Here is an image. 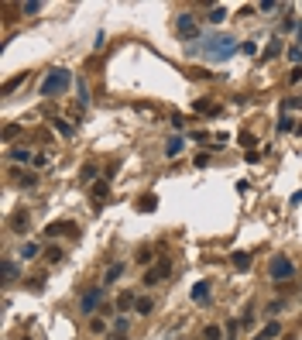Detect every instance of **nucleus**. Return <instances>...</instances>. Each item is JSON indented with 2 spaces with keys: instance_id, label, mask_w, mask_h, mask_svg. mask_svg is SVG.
I'll return each instance as SVG.
<instances>
[{
  "instance_id": "1",
  "label": "nucleus",
  "mask_w": 302,
  "mask_h": 340,
  "mask_svg": "<svg viewBox=\"0 0 302 340\" xmlns=\"http://www.w3.org/2000/svg\"><path fill=\"white\" fill-rule=\"evenodd\" d=\"M203 42H206V45H203V55L213 59V62H226L230 55L241 52V45L234 42L230 34H213V38H203Z\"/></svg>"
},
{
  "instance_id": "2",
  "label": "nucleus",
  "mask_w": 302,
  "mask_h": 340,
  "mask_svg": "<svg viewBox=\"0 0 302 340\" xmlns=\"http://www.w3.org/2000/svg\"><path fill=\"white\" fill-rule=\"evenodd\" d=\"M69 86H72V72L62 69V65H55V69H48V76L42 79V96H62Z\"/></svg>"
},
{
  "instance_id": "3",
  "label": "nucleus",
  "mask_w": 302,
  "mask_h": 340,
  "mask_svg": "<svg viewBox=\"0 0 302 340\" xmlns=\"http://www.w3.org/2000/svg\"><path fill=\"white\" fill-rule=\"evenodd\" d=\"M292 275H295V264H292L288 258H275V261H272V278H275V282H288Z\"/></svg>"
},
{
  "instance_id": "4",
  "label": "nucleus",
  "mask_w": 302,
  "mask_h": 340,
  "mask_svg": "<svg viewBox=\"0 0 302 340\" xmlns=\"http://www.w3.org/2000/svg\"><path fill=\"white\" fill-rule=\"evenodd\" d=\"M45 234H48V237H62V234H79V223H76V220H52V223L45 227Z\"/></svg>"
},
{
  "instance_id": "5",
  "label": "nucleus",
  "mask_w": 302,
  "mask_h": 340,
  "mask_svg": "<svg viewBox=\"0 0 302 340\" xmlns=\"http://www.w3.org/2000/svg\"><path fill=\"white\" fill-rule=\"evenodd\" d=\"M100 299H103V289H96V285L86 289V292H83V302H79V313H83V316H93V309L100 306Z\"/></svg>"
},
{
  "instance_id": "6",
  "label": "nucleus",
  "mask_w": 302,
  "mask_h": 340,
  "mask_svg": "<svg viewBox=\"0 0 302 340\" xmlns=\"http://www.w3.org/2000/svg\"><path fill=\"white\" fill-rule=\"evenodd\" d=\"M175 28H179V34H182V38H193V42H199V28H196L193 14H182V17L175 21Z\"/></svg>"
},
{
  "instance_id": "7",
  "label": "nucleus",
  "mask_w": 302,
  "mask_h": 340,
  "mask_svg": "<svg viewBox=\"0 0 302 340\" xmlns=\"http://www.w3.org/2000/svg\"><path fill=\"white\" fill-rule=\"evenodd\" d=\"M168 272H172V264H168V261H158V268H151V272L144 275V285H158Z\"/></svg>"
},
{
  "instance_id": "8",
  "label": "nucleus",
  "mask_w": 302,
  "mask_h": 340,
  "mask_svg": "<svg viewBox=\"0 0 302 340\" xmlns=\"http://www.w3.org/2000/svg\"><path fill=\"white\" fill-rule=\"evenodd\" d=\"M110 196V182L103 179V182H93V203H96V210H100V203Z\"/></svg>"
},
{
  "instance_id": "9",
  "label": "nucleus",
  "mask_w": 302,
  "mask_h": 340,
  "mask_svg": "<svg viewBox=\"0 0 302 340\" xmlns=\"http://www.w3.org/2000/svg\"><path fill=\"white\" fill-rule=\"evenodd\" d=\"M28 223H31V216H28L24 210H17V213L11 216V231H28Z\"/></svg>"
},
{
  "instance_id": "10",
  "label": "nucleus",
  "mask_w": 302,
  "mask_h": 340,
  "mask_svg": "<svg viewBox=\"0 0 302 340\" xmlns=\"http://www.w3.org/2000/svg\"><path fill=\"white\" fill-rule=\"evenodd\" d=\"M155 203H158L155 193H144V196L137 200V210H141V213H151V210H155Z\"/></svg>"
},
{
  "instance_id": "11",
  "label": "nucleus",
  "mask_w": 302,
  "mask_h": 340,
  "mask_svg": "<svg viewBox=\"0 0 302 340\" xmlns=\"http://www.w3.org/2000/svg\"><path fill=\"white\" fill-rule=\"evenodd\" d=\"M230 261H234V268H241V272H247V268H251V254H247V251H234V258H230Z\"/></svg>"
},
{
  "instance_id": "12",
  "label": "nucleus",
  "mask_w": 302,
  "mask_h": 340,
  "mask_svg": "<svg viewBox=\"0 0 302 340\" xmlns=\"http://www.w3.org/2000/svg\"><path fill=\"white\" fill-rule=\"evenodd\" d=\"M193 110H199V113H210V117H213V113H220V107H216L213 100H196V103H193Z\"/></svg>"
},
{
  "instance_id": "13",
  "label": "nucleus",
  "mask_w": 302,
  "mask_h": 340,
  "mask_svg": "<svg viewBox=\"0 0 302 340\" xmlns=\"http://www.w3.org/2000/svg\"><path fill=\"white\" fill-rule=\"evenodd\" d=\"M7 158H11V162H34V155H31L28 148H14V151H11Z\"/></svg>"
},
{
  "instance_id": "14",
  "label": "nucleus",
  "mask_w": 302,
  "mask_h": 340,
  "mask_svg": "<svg viewBox=\"0 0 302 340\" xmlns=\"http://www.w3.org/2000/svg\"><path fill=\"white\" fill-rule=\"evenodd\" d=\"M131 306H137L134 295H131V292H121V295H117V309H121V313H127Z\"/></svg>"
},
{
  "instance_id": "15",
  "label": "nucleus",
  "mask_w": 302,
  "mask_h": 340,
  "mask_svg": "<svg viewBox=\"0 0 302 340\" xmlns=\"http://www.w3.org/2000/svg\"><path fill=\"white\" fill-rule=\"evenodd\" d=\"M24 79H28V72H17L14 79H7V83H4V96H11V93H14V86H21Z\"/></svg>"
},
{
  "instance_id": "16",
  "label": "nucleus",
  "mask_w": 302,
  "mask_h": 340,
  "mask_svg": "<svg viewBox=\"0 0 302 340\" xmlns=\"http://www.w3.org/2000/svg\"><path fill=\"white\" fill-rule=\"evenodd\" d=\"M182 144H185L182 138H168V144H165V155H168V158H175L179 151H182Z\"/></svg>"
},
{
  "instance_id": "17",
  "label": "nucleus",
  "mask_w": 302,
  "mask_h": 340,
  "mask_svg": "<svg viewBox=\"0 0 302 340\" xmlns=\"http://www.w3.org/2000/svg\"><path fill=\"white\" fill-rule=\"evenodd\" d=\"M223 17H226V7H220V4H216V7H210V14H206V21H210V24H220Z\"/></svg>"
},
{
  "instance_id": "18",
  "label": "nucleus",
  "mask_w": 302,
  "mask_h": 340,
  "mask_svg": "<svg viewBox=\"0 0 302 340\" xmlns=\"http://www.w3.org/2000/svg\"><path fill=\"white\" fill-rule=\"evenodd\" d=\"M52 124H55V131H59L62 138H72V134H76V131H72V124H69V121H62V117H55Z\"/></svg>"
},
{
  "instance_id": "19",
  "label": "nucleus",
  "mask_w": 302,
  "mask_h": 340,
  "mask_svg": "<svg viewBox=\"0 0 302 340\" xmlns=\"http://www.w3.org/2000/svg\"><path fill=\"white\" fill-rule=\"evenodd\" d=\"M193 299H196V302H210V285H206V282H199V285L193 289Z\"/></svg>"
},
{
  "instance_id": "20",
  "label": "nucleus",
  "mask_w": 302,
  "mask_h": 340,
  "mask_svg": "<svg viewBox=\"0 0 302 340\" xmlns=\"http://www.w3.org/2000/svg\"><path fill=\"white\" fill-rule=\"evenodd\" d=\"M203 340H223V326H216V323H210V326L203 330Z\"/></svg>"
},
{
  "instance_id": "21",
  "label": "nucleus",
  "mask_w": 302,
  "mask_h": 340,
  "mask_svg": "<svg viewBox=\"0 0 302 340\" xmlns=\"http://www.w3.org/2000/svg\"><path fill=\"white\" fill-rule=\"evenodd\" d=\"M278 333H282V323H275V320H272L268 326H264V330H261V337H264V340H275Z\"/></svg>"
},
{
  "instance_id": "22",
  "label": "nucleus",
  "mask_w": 302,
  "mask_h": 340,
  "mask_svg": "<svg viewBox=\"0 0 302 340\" xmlns=\"http://www.w3.org/2000/svg\"><path fill=\"white\" fill-rule=\"evenodd\" d=\"M282 48H285V45H282V38H272V45L264 48V55H268V59H275V55H282Z\"/></svg>"
},
{
  "instance_id": "23",
  "label": "nucleus",
  "mask_w": 302,
  "mask_h": 340,
  "mask_svg": "<svg viewBox=\"0 0 302 340\" xmlns=\"http://www.w3.org/2000/svg\"><path fill=\"white\" fill-rule=\"evenodd\" d=\"M14 278H17V264H14V261H4V282L11 285Z\"/></svg>"
},
{
  "instance_id": "24",
  "label": "nucleus",
  "mask_w": 302,
  "mask_h": 340,
  "mask_svg": "<svg viewBox=\"0 0 302 340\" xmlns=\"http://www.w3.org/2000/svg\"><path fill=\"white\" fill-rule=\"evenodd\" d=\"M121 275H124V264L117 261V264H110V272H106V282H117Z\"/></svg>"
},
{
  "instance_id": "25",
  "label": "nucleus",
  "mask_w": 302,
  "mask_h": 340,
  "mask_svg": "<svg viewBox=\"0 0 302 340\" xmlns=\"http://www.w3.org/2000/svg\"><path fill=\"white\" fill-rule=\"evenodd\" d=\"M76 90H79V110H83V107L90 103V90H86V83H83V79L76 83Z\"/></svg>"
},
{
  "instance_id": "26",
  "label": "nucleus",
  "mask_w": 302,
  "mask_h": 340,
  "mask_svg": "<svg viewBox=\"0 0 302 340\" xmlns=\"http://www.w3.org/2000/svg\"><path fill=\"white\" fill-rule=\"evenodd\" d=\"M134 309H137L141 316H148L151 309H155V302H151V299H137V306H134Z\"/></svg>"
},
{
  "instance_id": "27",
  "label": "nucleus",
  "mask_w": 302,
  "mask_h": 340,
  "mask_svg": "<svg viewBox=\"0 0 302 340\" xmlns=\"http://www.w3.org/2000/svg\"><path fill=\"white\" fill-rule=\"evenodd\" d=\"M21 258H24V261L38 258V244H21Z\"/></svg>"
},
{
  "instance_id": "28",
  "label": "nucleus",
  "mask_w": 302,
  "mask_h": 340,
  "mask_svg": "<svg viewBox=\"0 0 302 340\" xmlns=\"http://www.w3.org/2000/svg\"><path fill=\"white\" fill-rule=\"evenodd\" d=\"M113 330H117V333H127V330H131V320H127V316H117V320H113Z\"/></svg>"
},
{
  "instance_id": "29",
  "label": "nucleus",
  "mask_w": 302,
  "mask_h": 340,
  "mask_svg": "<svg viewBox=\"0 0 302 340\" xmlns=\"http://www.w3.org/2000/svg\"><path fill=\"white\" fill-rule=\"evenodd\" d=\"M17 134H21V127H17V124H7V127H4V141H14Z\"/></svg>"
},
{
  "instance_id": "30",
  "label": "nucleus",
  "mask_w": 302,
  "mask_h": 340,
  "mask_svg": "<svg viewBox=\"0 0 302 340\" xmlns=\"http://www.w3.org/2000/svg\"><path fill=\"white\" fill-rule=\"evenodd\" d=\"M38 182V175H31V172H21L17 175V185H34Z\"/></svg>"
},
{
  "instance_id": "31",
  "label": "nucleus",
  "mask_w": 302,
  "mask_h": 340,
  "mask_svg": "<svg viewBox=\"0 0 302 340\" xmlns=\"http://www.w3.org/2000/svg\"><path fill=\"white\" fill-rule=\"evenodd\" d=\"M21 11L24 14H38V11H42V4H38V0H28V4H21Z\"/></svg>"
},
{
  "instance_id": "32",
  "label": "nucleus",
  "mask_w": 302,
  "mask_h": 340,
  "mask_svg": "<svg viewBox=\"0 0 302 340\" xmlns=\"http://www.w3.org/2000/svg\"><path fill=\"white\" fill-rule=\"evenodd\" d=\"M42 285H45V275H34V278L28 282V289H31V292H42Z\"/></svg>"
},
{
  "instance_id": "33",
  "label": "nucleus",
  "mask_w": 302,
  "mask_h": 340,
  "mask_svg": "<svg viewBox=\"0 0 302 340\" xmlns=\"http://www.w3.org/2000/svg\"><path fill=\"white\" fill-rule=\"evenodd\" d=\"M96 175V162H90V165H83V182H90Z\"/></svg>"
},
{
  "instance_id": "34",
  "label": "nucleus",
  "mask_w": 302,
  "mask_h": 340,
  "mask_svg": "<svg viewBox=\"0 0 302 340\" xmlns=\"http://www.w3.org/2000/svg\"><path fill=\"white\" fill-rule=\"evenodd\" d=\"M278 131H295V121H292V117H282V121H278Z\"/></svg>"
},
{
  "instance_id": "35",
  "label": "nucleus",
  "mask_w": 302,
  "mask_h": 340,
  "mask_svg": "<svg viewBox=\"0 0 302 340\" xmlns=\"http://www.w3.org/2000/svg\"><path fill=\"white\" fill-rule=\"evenodd\" d=\"M45 258H48V261H62V247H48Z\"/></svg>"
},
{
  "instance_id": "36",
  "label": "nucleus",
  "mask_w": 302,
  "mask_h": 340,
  "mask_svg": "<svg viewBox=\"0 0 302 340\" xmlns=\"http://www.w3.org/2000/svg\"><path fill=\"white\" fill-rule=\"evenodd\" d=\"M241 52H244V55H254V52H257V42H244Z\"/></svg>"
},
{
  "instance_id": "37",
  "label": "nucleus",
  "mask_w": 302,
  "mask_h": 340,
  "mask_svg": "<svg viewBox=\"0 0 302 340\" xmlns=\"http://www.w3.org/2000/svg\"><path fill=\"white\" fill-rule=\"evenodd\" d=\"M151 261V247H141V254H137V264H148Z\"/></svg>"
},
{
  "instance_id": "38",
  "label": "nucleus",
  "mask_w": 302,
  "mask_h": 340,
  "mask_svg": "<svg viewBox=\"0 0 302 340\" xmlns=\"http://www.w3.org/2000/svg\"><path fill=\"white\" fill-rule=\"evenodd\" d=\"M90 330H93V333H103L106 323H103V320H90Z\"/></svg>"
},
{
  "instance_id": "39",
  "label": "nucleus",
  "mask_w": 302,
  "mask_h": 340,
  "mask_svg": "<svg viewBox=\"0 0 302 340\" xmlns=\"http://www.w3.org/2000/svg\"><path fill=\"white\" fill-rule=\"evenodd\" d=\"M288 59H292V62H302V48L292 45V48H288Z\"/></svg>"
},
{
  "instance_id": "40",
  "label": "nucleus",
  "mask_w": 302,
  "mask_h": 340,
  "mask_svg": "<svg viewBox=\"0 0 302 340\" xmlns=\"http://www.w3.org/2000/svg\"><path fill=\"white\" fill-rule=\"evenodd\" d=\"M295 107H302V96H292V100H285V110H295Z\"/></svg>"
},
{
  "instance_id": "41",
  "label": "nucleus",
  "mask_w": 302,
  "mask_h": 340,
  "mask_svg": "<svg viewBox=\"0 0 302 340\" xmlns=\"http://www.w3.org/2000/svg\"><path fill=\"white\" fill-rule=\"evenodd\" d=\"M196 165H199V169H206V165H210V155H206V151H203V155H196Z\"/></svg>"
},
{
  "instance_id": "42",
  "label": "nucleus",
  "mask_w": 302,
  "mask_h": 340,
  "mask_svg": "<svg viewBox=\"0 0 302 340\" xmlns=\"http://www.w3.org/2000/svg\"><path fill=\"white\" fill-rule=\"evenodd\" d=\"M241 326H254V316H251V309H247V313L241 316Z\"/></svg>"
},
{
  "instance_id": "43",
  "label": "nucleus",
  "mask_w": 302,
  "mask_h": 340,
  "mask_svg": "<svg viewBox=\"0 0 302 340\" xmlns=\"http://www.w3.org/2000/svg\"><path fill=\"white\" fill-rule=\"evenodd\" d=\"M106 340H124V333H113V337H106Z\"/></svg>"
},
{
  "instance_id": "44",
  "label": "nucleus",
  "mask_w": 302,
  "mask_h": 340,
  "mask_svg": "<svg viewBox=\"0 0 302 340\" xmlns=\"http://www.w3.org/2000/svg\"><path fill=\"white\" fill-rule=\"evenodd\" d=\"M299 48H302V28H299Z\"/></svg>"
},
{
  "instance_id": "45",
  "label": "nucleus",
  "mask_w": 302,
  "mask_h": 340,
  "mask_svg": "<svg viewBox=\"0 0 302 340\" xmlns=\"http://www.w3.org/2000/svg\"><path fill=\"white\" fill-rule=\"evenodd\" d=\"M254 340H264V337H261V333H257V337H254Z\"/></svg>"
}]
</instances>
